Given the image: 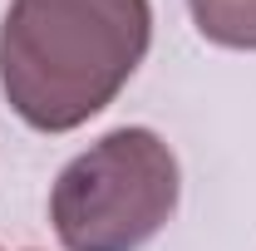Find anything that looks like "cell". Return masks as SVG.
I'll list each match as a JSON object with an SVG mask.
<instances>
[{
	"mask_svg": "<svg viewBox=\"0 0 256 251\" xmlns=\"http://www.w3.org/2000/svg\"><path fill=\"white\" fill-rule=\"evenodd\" d=\"M148 44V0H10L0 20L5 104L40 133H69L124 94Z\"/></svg>",
	"mask_w": 256,
	"mask_h": 251,
	"instance_id": "cell-1",
	"label": "cell"
},
{
	"mask_svg": "<svg viewBox=\"0 0 256 251\" xmlns=\"http://www.w3.org/2000/svg\"><path fill=\"white\" fill-rule=\"evenodd\" d=\"M182 172L153 128H114L64 162L50 222L64 251H138L178 212Z\"/></svg>",
	"mask_w": 256,
	"mask_h": 251,
	"instance_id": "cell-2",
	"label": "cell"
},
{
	"mask_svg": "<svg viewBox=\"0 0 256 251\" xmlns=\"http://www.w3.org/2000/svg\"><path fill=\"white\" fill-rule=\"evenodd\" d=\"M202 40L222 50H256V0H188Z\"/></svg>",
	"mask_w": 256,
	"mask_h": 251,
	"instance_id": "cell-3",
	"label": "cell"
}]
</instances>
